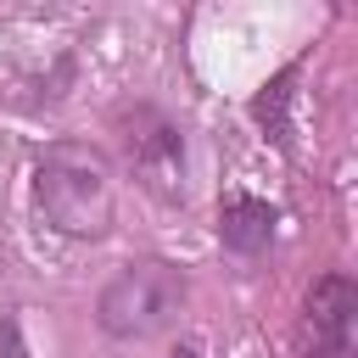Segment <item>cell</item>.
<instances>
[{"label":"cell","instance_id":"1","mask_svg":"<svg viewBox=\"0 0 358 358\" xmlns=\"http://www.w3.org/2000/svg\"><path fill=\"white\" fill-rule=\"evenodd\" d=\"M34 196L50 229L62 235H106L112 229V168L84 140L45 145L34 168Z\"/></svg>","mask_w":358,"mask_h":358},{"label":"cell","instance_id":"2","mask_svg":"<svg viewBox=\"0 0 358 358\" xmlns=\"http://www.w3.org/2000/svg\"><path fill=\"white\" fill-rule=\"evenodd\" d=\"M179 308H185V274L162 257H140L106 280L95 319L117 341H145V336H162L179 319Z\"/></svg>","mask_w":358,"mask_h":358},{"label":"cell","instance_id":"3","mask_svg":"<svg viewBox=\"0 0 358 358\" xmlns=\"http://www.w3.org/2000/svg\"><path fill=\"white\" fill-rule=\"evenodd\" d=\"M358 352V285L347 274H324L308 291V358H352Z\"/></svg>","mask_w":358,"mask_h":358},{"label":"cell","instance_id":"4","mask_svg":"<svg viewBox=\"0 0 358 358\" xmlns=\"http://www.w3.org/2000/svg\"><path fill=\"white\" fill-rule=\"evenodd\" d=\"M129 134V162L145 173V185L151 190H162V196H179V179H185V134H179V123H168L157 106H134V117L123 123Z\"/></svg>","mask_w":358,"mask_h":358},{"label":"cell","instance_id":"5","mask_svg":"<svg viewBox=\"0 0 358 358\" xmlns=\"http://www.w3.org/2000/svg\"><path fill=\"white\" fill-rule=\"evenodd\" d=\"M274 224H280V213L268 201H257V196H229L218 207V241L229 252H241V257H257L274 241Z\"/></svg>","mask_w":358,"mask_h":358},{"label":"cell","instance_id":"6","mask_svg":"<svg viewBox=\"0 0 358 358\" xmlns=\"http://www.w3.org/2000/svg\"><path fill=\"white\" fill-rule=\"evenodd\" d=\"M291 84H296V62H291V67H280V73L252 95V123H257L280 151L291 145Z\"/></svg>","mask_w":358,"mask_h":358},{"label":"cell","instance_id":"7","mask_svg":"<svg viewBox=\"0 0 358 358\" xmlns=\"http://www.w3.org/2000/svg\"><path fill=\"white\" fill-rule=\"evenodd\" d=\"M0 352H6V358H28V347H22V336H17V313L0 319Z\"/></svg>","mask_w":358,"mask_h":358},{"label":"cell","instance_id":"8","mask_svg":"<svg viewBox=\"0 0 358 358\" xmlns=\"http://www.w3.org/2000/svg\"><path fill=\"white\" fill-rule=\"evenodd\" d=\"M168 358H201V352H196V347H173Z\"/></svg>","mask_w":358,"mask_h":358}]
</instances>
